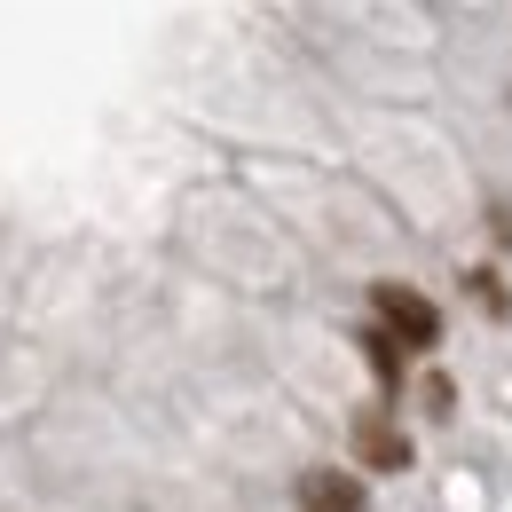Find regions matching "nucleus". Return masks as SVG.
<instances>
[{"label": "nucleus", "mask_w": 512, "mask_h": 512, "mask_svg": "<svg viewBox=\"0 0 512 512\" xmlns=\"http://www.w3.org/2000/svg\"><path fill=\"white\" fill-rule=\"evenodd\" d=\"M371 316L410 347V355H434L442 347V308L426 300V292H410V284H394V276H379L371 284Z\"/></svg>", "instance_id": "f257e3e1"}, {"label": "nucleus", "mask_w": 512, "mask_h": 512, "mask_svg": "<svg viewBox=\"0 0 512 512\" xmlns=\"http://www.w3.org/2000/svg\"><path fill=\"white\" fill-rule=\"evenodd\" d=\"M347 449L363 473H410V434L386 418V410H355L347 418Z\"/></svg>", "instance_id": "f03ea898"}, {"label": "nucleus", "mask_w": 512, "mask_h": 512, "mask_svg": "<svg viewBox=\"0 0 512 512\" xmlns=\"http://www.w3.org/2000/svg\"><path fill=\"white\" fill-rule=\"evenodd\" d=\"M300 512H371V489L339 465H316V473H300Z\"/></svg>", "instance_id": "7ed1b4c3"}, {"label": "nucleus", "mask_w": 512, "mask_h": 512, "mask_svg": "<svg viewBox=\"0 0 512 512\" xmlns=\"http://www.w3.org/2000/svg\"><path fill=\"white\" fill-rule=\"evenodd\" d=\"M355 347H363V363H371L379 394H402V379H410V347H402L386 323H363V331H355Z\"/></svg>", "instance_id": "20e7f679"}, {"label": "nucleus", "mask_w": 512, "mask_h": 512, "mask_svg": "<svg viewBox=\"0 0 512 512\" xmlns=\"http://www.w3.org/2000/svg\"><path fill=\"white\" fill-rule=\"evenodd\" d=\"M465 292H473L489 316H512V292H505V276H497V268H465Z\"/></svg>", "instance_id": "39448f33"}, {"label": "nucleus", "mask_w": 512, "mask_h": 512, "mask_svg": "<svg viewBox=\"0 0 512 512\" xmlns=\"http://www.w3.org/2000/svg\"><path fill=\"white\" fill-rule=\"evenodd\" d=\"M418 402H426V418H449V402H457V386H449L442 371H426V379H418Z\"/></svg>", "instance_id": "423d86ee"}]
</instances>
